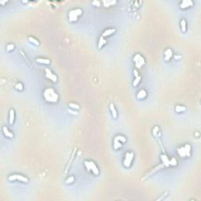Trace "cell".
Returning a JSON list of instances; mask_svg holds the SVG:
<instances>
[{
	"instance_id": "obj_26",
	"label": "cell",
	"mask_w": 201,
	"mask_h": 201,
	"mask_svg": "<svg viewBox=\"0 0 201 201\" xmlns=\"http://www.w3.org/2000/svg\"><path fill=\"white\" fill-rule=\"evenodd\" d=\"M69 107L72 109H74V110H75V109H79V105L78 104H75V103H69Z\"/></svg>"
},
{
	"instance_id": "obj_28",
	"label": "cell",
	"mask_w": 201,
	"mask_h": 201,
	"mask_svg": "<svg viewBox=\"0 0 201 201\" xmlns=\"http://www.w3.org/2000/svg\"><path fill=\"white\" fill-rule=\"evenodd\" d=\"M116 138H117L119 140H120L122 143H124V142H126V138H125L124 136H123V135H118V136H116Z\"/></svg>"
},
{
	"instance_id": "obj_4",
	"label": "cell",
	"mask_w": 201,
	"mask_h": 201,
	"mask_svg": "<svg viewBox=\"0 0 201 201\" xmlns=\"http://www.w3.org/2000/svg\"><path fill=\"white\" fill-rule=\"evenodd\" d=\"M82 14V10L79 8L72 9L68 12V19L70 21H76L78 20L79 17Z\"/></svg>"
},
{
	"instance_id": "obj_31",
	"label": "cell",
	"mask_w": 201,
	"mask_h": 201,
	"mask_svg": "<svg viewBox=\"0 0 201 201\" xmlns=\"http://www.w3.org/2000/svg\"><path fill=\"white\" fill-rule=\"evenodd\" d=\"M68 112H69V113H71V114H72V115H77V113L76 112H75V111H72V110H71V109H68Z\"/></svg>"
},
{
	"instance_id": "obj_2",
	"label": "cell",
	"mask_w": 201,
	"mask_h": 201,
	"mask_svg": "<svg viewBox=\"0 0 201 201\" xmlns=\"http://www.w3.org/2000/svg\"><path fill=\"white\" fill-rule=\"evenodd\" d=\"M191 152H192V146L188 144L181 146V147L177 149V154L182 158L189 157L191 156Z\"/></svg>"
},
{
	"instance_id": "obj_30",
	"label": "cell",
	"mask_w": 201,
	"mask_h": 201,
	"mask_svg": "<svg viewBox=\"0 0 201 201\" xmlns=\"http://www.w3.org/2000/svg\"><path fill=\"white\" fill-rule=\"evenodd\" d=\"M13 49H14V45L13 44H8L6 46V50H8V51H11V50H13Z\"/></svg>"
},
{
	"instance_id": "obj_9",
	"label": "cell",
	"mask_w": 201,
	"mask_h": 201,
	"mask_svg": "<svg viewBox=\"0 0 201 201\" xmlns=\"http://www.w3.org/2000/svg\"><path fill=\"white\" fill-rule=\"evenodd\" d=\"M193 5V2L192 0H183L182 2H180V8L181 9H186L188 7H190Z\"/></svg>"
},
{
	"instance_id": "obj_1",
	"label": "cell",
	"mask_w": 201,
	"mask_h": 201,
	"mask_svg": "<svg viewBox=\"0 0 201 201\" xmlns=\"http://www.w3.org/2000/svg\"><path fill=\"white\" fill-rule=\"evenodd\" d=\"M43 98L48 102L55 103L59 99V96L55 90L52 88H47L43 91Z\"/></svg>"
},
{
	"instance_id": "obj_14",
	"label": "cell",
	"mask_w": 201,
	"mask_h": 201,
	"mask_svg": "<svg viewBox=\"0 0 201 201\" xmlns=\"http://www.w3.org/2000/svg\"><path fill=\"white\" fill-rule=\"evenodd\" d=\"M122 145H123L122 142L116 137L115 139H114V141H113V148H114V149H116V150L119 149L120 148L122 147Z\"/></svg>"
},
{
	"instance_id": "obj_21",
	"label": "cell",
	"mask_w": 201,
	"mask_h": 201,
	"mask_svg": "<svg viewBox=\"0 0 201 201\" xmlns=\"http://www.w3.org/2000/svg\"><path fill=\"white\" fill-rule=\"evenodd\" d=\"M185 110H186V108L183 105H176L175 106V111L178 113L185 112Z\"/></svg>"
},
{
	"instance_id": "obj_6",
	"label": "cell",
	"mask_w": 201,
	"mask_h": 201,
	"mask_svg": "<svg viewBox=\"0 0 201 201\" xmlns=\"http://www.w3.org/2000/svg\"><path fill=\"white\" fill-rule=\"evenodd\" d=\"M134 152H126L125 154V158L123 159V166L125 167H130L131 163H132V161H133L134 159Z\"/></svg>"
},
{
	"instance_id": "obj_13",
	"label": "cell",
	"mask_w": 201,
	"mask_h": 201,
	"mask_svg": "<svg viewBox=\"0 0 201 201\" xmlns=\"http://www.w3.org/2000/svg\"><path fill=\"white\" fill-rule=\"evenodd\" d=\"M15 120V112L13 108H11L10 110V115H9V123L10 124H13V122H14Z\"/></svg>"
},
{
	"instance_id": "obj_5",
	"label": "cell",
	"mask_w": 201,
	"mask_h": 201,
	"mask_svg": "<svg viewBox=\"0 0 201 201\" xmlns=\"http://www.w3.org/2000/svg\"><path fill=\"white\" fill-rule=\"evenodd\" d=\"M133 61L135 64V66L136 68H142L145 64V58L141 55L139 53H137L134 55V58H133Z\"/></svg>"
},
{
	"instance_id": "obj_20",
	"label": "cell",
	"mask_w": 201,
	"mask_h": 201,
	"mask_svg": "<svg viewBox=\"0 0 201 201\" xmlns=\"http://www.w3.org/2000/svg\"><path fill=\"white\" fill-rule=\"evenodd\" d=\"M180 27H181V30L182 32H185L187 26H186V21L185 19H181L180 21Z\"/></svg>"
},
{
	"instance_id": "obj_19",
	"label": "cell",
	"mask_w": 201,
	"mask_h": 201,
	"mask_svg": "<svg viewBox=\"0 0 201 201\" xmlns=\"http://www.w3.org/2000/svg\"><path fill=\"white\" fill-rule=\"evenodd\" d=\"M146 95H147V93L145 90H141L140 91H138V94H137V98L138 99H144Z\"/></svg>"
},
{
	"instance_id": "obj_8",
	"label": "cell",
	"mask_w": 201,
	"mask_h": 201,
	"mask_svg": "<svg viewBox=\"0 0 201 201\" xmlns=\"http://www.w3.org/2000/svg\"><path fill=\"white\" fill-rule=\"evenodd\" d=\"M45 75L47 79H50L53 82H57V77L55 74H53V72L49 68H45Z\"/></svg>"
},
{
	"instance_id": "obj_32",
	"label": "cell",
	"mask_w": 201,
	"mask_h": 201,
	"mask_svg": "<svg viewBox=\"0 0 201 201\" xmlns=\"http://www.w3.org/2000/svg\"><path fill=\"white\" fill-rule=\"evenodd\" d=\"M134 76H135V78L136 77H138V76H139V74H138V72L137 71L136 69H134Z\"/></svg>"
},
{
	"instance_id": "obj_7",
	"label": "cell",
	"mask_w": 201,
	"mask_h": 201,
	"mask_svg": "<svg viewBox=\"0 0 201 201\" xmlns=\"http://www.w3.org/2000/svg\"><path fill=\"white\" fill-rule=\"evenodd\" d=\"M9 181H15V180H19L22 182H28V178L25 176H23L21 175H11L8 177Z\"/></svg>"
},
{
	"instance_id": "obj_16",
	"label": "cell",
	"mask_w": 201,
	"mask_h": 201,
	"mask_svg": "<svg viewBox=\"0 0 201 201\" xmlns=\"http://www.w3.org/2000/svg\"><path fill=\"white\" fill-rule=\"evenodd\" d=\"M107 43V40L104 39L103 36H101V37H100L99 39V41H98V47L99 50L101 49L104 45H105Z\"/></svg>"
},
{
	"instance_id": "obj_27",
	"label": "cell",
	"mask_w": 201,
	"mask_h": 201,
	"mask_svg": "<svg viewBox=\"0 0 201 201\" xmlns=\"http://www.w3.org/2000/svg\"><path fill=\"white\" fill-rule=\"evenodd\" d=\"M177 159L175 158H171L170 159V166H176L177 165Z\"/></svg>"
},
{
	"instance_id": "obj_17",
	"label": "cell",
	"mask_w": 201,
	"mask_h": 201,
	"mask_svg": "<svg viewBox=\"0 0 201 201\" xmlns=\"http://www.w3.org/2000/svg\"><path fill=\"white\" fill-rule=\"evenodd\" d=\"M115 31H116V29L115 28H108V29H106L102 33V36H103L104 38V37H107V36L111 35L112 34H113L114 32H115Z\"/></svg>"
},
{
	"instance_id": "obj_3",
	"label": "cell",
	"mask_w": 201,
	"mask_h": 201,
	"mask_svg": "<svg viewBox=\"0 0 201 201\" xmlns=\"http://www.w3.org/2000/svg\"><path fill=\"white\" fill-rule=\"evenodd\" d=\"M84 165L86 167V168L89 171H91L94 175H99V169L98 167V166L96 165V163L94 161L91 160H86L84 162Z\"/></svg>"
},
{
	"instance_id": "obj_25",
	"label": "cell",
	"mask_w": 201,
	"mask_h": 201,
	"mask_svg": "<svg viewBox=\"0 0 201 201\" xmlns=\"http://www.w3.org/2000/svg\"><path fill=\"white\" fill-rule=\"evenodd\" d=\"M141 77L139 75V76H138V77H136L135 78V79L134 80V82H133V86H138V84H139V83H140V81H141Z\"/></svg>"
},
{
	"instance_id": "obj_12",
	"label": "cell",
	"mask_w": 201,
	"mask_h": 201,
	"mask_svg": "<svg viewBox=\"0 0 201 201\" xmlns=\"http://www.w3.org/2000/svg\"><path fill=\"white\" fill-rule=\"evenodd\" d=\"M173 56V52L171 49H167L165 51H164V60L165 61H169Z\"/></svg>"
},
{
	"instance_id": "obj_11",
	"label": "cell",
	"mask_w": 201,
	"mask_h": 201,
	"mask_svg": "<svg viewBox=\"0 0 201 201\" xmlns=\"http://www.w3.org/2000/svg\"><path fill=\"white\" fill-rule=\"evenodd\" d=\"M160 158H161V160L163 162V166L165 167H169L170 166V159L168 158V156L165 154H162L160 156Z\"/></svg>"
},
{
	"instance_id": "obj_35",
	"label": "cell",
	"mask_w": 201,
	"mask_h": 201,
	"mask_svg": "<svg viewBox=\"0 0 201 201\" xmlns=\"http://www.w3.org/2000/svg\"><path fill=\"white\" fill-rule=\"evenodd\" d=\"M180 56H175V58H180Z\"/></svg>"
},
{
	"instance_id": "obj_18",
	"label": "cell",
	"mask_w": 201,
	"mask_h": 201,
	"mask_svg": "<svg viewBox=\"0 0 201 201\" xmlns=\"http://www.w3.org/2000/svg\"><path fill=\"white\" fill-rule=\"evenodd\" d=\"M2 132H3L4 135H5L6 137H7V138H13V134L11 133L10 130H8V128H7L6 126H3L2 127Z\"/></svg>"
},
{
	"instance_id": "obj_23",
	"label": "cell",
	"mask_w": 201,
	"mask_h": 201,
	"mask_svg": "<svg viewBox=\"0 0 201 201\" xmlns=\"http://www.w3.org/2000/svg\"><path fill=\"white\" fill-rule=\"evenodd\" d=\"M28 41H29L30 43H32V44L35 45V46H39V41L36 39H35L34 37H31V36L28 37Z\"/></svg>"
},
{
	"instance_id": "obj_22",
	"label": "cell",
	"mask_w": 201,
	"mask_h": 201,
	"mask_svg": "<svg viewBox=\"0 0 201 201\" xmlns=\"http://www.w3.org/2000/svg\"><path fill=\"white\" fill-rule=\"evenodd\" d=\"M116 3V1H103V4L105 7H109Z\"/></svg>"
},
{
	"instance_id": "obj_10",
	"label": "cell",
	"mask_w": 201,
	"mask_h": 201,
	"mask_svg": "<svg viewBox=\"0 0 201 201\" xmlns=\"http://www.w3.org/2000/svg\"><path fill=\"white\" fill-rule=\"evenodd\" d=\"M109 109H110V111H111L112 117L114 119H117L118 112H117V110H116V107H115V105H114L113 103H111L110 104H109Z\"/></svg>"
},
{
	"instance_id": "obj_33",
	"label": "cell",
	"mask_w": 201,
	"mask_h": 201,
	"mask_svg": "<svg viewBox=\"0 0 201 201\" xmlns=\"http://www.w3.org/2000/svg\"><path fill=\"white\" fill-rule=\"evenodd\" d=\"M92 4H94V5H96L97 6H99V4H100V2L98 1H94V2H92Z\"/></svg>"
},
{
	"instance_id": "obj_34",
	"label": "cell",
	"mask_w": 201,
	"mask_h": 201,
	"mask_svg": "<svg viewBox=\"0 0 201 201\" xmlns=\"http://www.w3.org/2000/svg\"><path fill=\"white\" fill-rule=\"evenodd\" d=\"M5 2H7L6 1H0V3H1V4H4Z\"/></svg>"
},
{
	"instance_id": "obj_24",
	"label": "cell",
	"mask_w": 201,
	"mask_h": 201,
	"mask_svg": "<svg viewBox=\"0 0 201 201\" xmlns=\"http://www.w3.org/2000/svg\"><path fill=\"white\" fill-rule=\"evenodd\" d=\"M15 88H16L17 90L22 91L23 90H24V86H23V84L21 83V82H18V83H16V85H15Z\"/></svg>"
},
{
	"instance_id": "obj_15",
	"label": "cell",
	"mask_w": 201,
	"mask_h": 201,
	"mask_svg": "<svg viewBox=\"0 0 201 201\" xmlns=\"http://www.w3.org/2000/svg\"><path fill=\"white\" fill-rule=\"evenodd\" d=\"M35 61H36V62H38L39 64H44V65H49V64L50 63V60L48 58L39 57V58H36Z\"/></svg>"
},
{
	"instance_id": "obj_29",
	"label": "cell",
	"mask_w": 201,
	"mask_h": 201,
	"mask_svg": "<svg viewBox=\"0 0 201 201\" xmlns=\"http://www.w3.org/2000/svg\"><path fill=\"white\" fill-rule=\"evenodd\" d=\"M72 182H74V177H72V176L69 177H68V178L66 180V183H67V184H72Z\"/></svg>"
}]
</instances>
